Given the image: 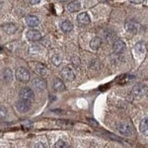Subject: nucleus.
Instances as JSON below:
<instances>
[{"mask_svg": "<svg viewBox=\"0 0 148 148\" xmlns=\"http://www.w3.org/2000/svg\"><path fill=\"white\" fill-rule=\"evenodd\" d=\"M51 62L54 64V65H59L61 63V57L59 54H53L51 56Z\"/></svg>", "mask_w": 148, "mask_h": 148, "instance_id": "obj_22", "label": "nucleus"}, {"mask_svg": "<svg viewBox=\"0 0 148 148\" xmlns=\"http://www.w3.org/2000/svg\"><path fill=\"white\" fill-rule=\"evenodd\" d=\"M15 75L17 80H19L20 82H28L30 80V72L25 67H19L16 70Z\"/></svg>", "mask_w": 148, "mask_h": 148, "instance_id": "obj_1", "label": "nucleus"}, {"mask_svg": "<svg viewBox=\"0 0 148 148\" xmlns=\"http://www.w3.org/2000/svg\"><path fill=\"white\" fill-rule=\"evenodd\" d=\"M16 109L20 113H26L31 109V102L24 101V100H20L16 103Z\"/></svg>", "mask_w": 148, "mask_h": 148, "instance_id": "obj_6", "label": "nucleus"}, {"mask_svg": "<svg viewBox=\"0 0 148 148\" xmlns=\"http://www.w3.org/2000/svg\"><path fill=\"white\" fill-rule=\"evenodd\" d=\"M131 3H142V0H135V1H134V0H131Z\"/></svg>", "mask_w": 148, "mask_h": 148, "instance_id": "obj_26", "label": "nucleus"}, {"mask_svg": "<svg viewBox=\"0 0 148 148\" xmlns=\"http://www.w3.org/2000/svg\"><path fill=\"white\" fill-rule=\"evenodd\" d=\"M31 3H32V4H38V3H40V0H33V1H31Z\"/></svg>", "mask_w": 148, "mask_h": 148, "instance_id": "obj_27", "label": "nucleus"}, {"mask_svg": "<svg viewBox=\"0 0 148 148\" xmlns=\"http://www.w3.org/2000/svg\"><path fill=\"white\" fill-rule=\"evenodd\" d=\"M33 68H34L35 72H37L38 74H40V75H42V76L47 75V69L44 64H42L40 62H36L34 63V67Z\"/></svg>", "mask_w": 148, "mask_h": 148, "instance_id": "obj_10", "label": "nucleus"}, {"mask_svg": "<svg viewBox=\"0 0 148 148\" xmlns=\"http://www.w3.org/2000/svg\"><path fill=\"white\" fill-rule=\"evenodd\" d=\"M20 97L24 101L32 102L35 99V94L30 88H23L20 92Z\"/></svg>", "mask_w": 148, "mask_h": 148, "instance_id": "obj_3", "label": "nucleus"}, {"mask_svg": "<svg viewBox=\"0 0 148 148\" xmlns=\"http://www.w3.org/2000/svg\"><path fill=\"white\" fill-rule=\"evenodd\" d=\"M35 148H47V147H46V145H45L44 143L38 142V143H36V144H35Z\"/></svg>", "mask_w": 148, "mask_h": 148, "instance_id": "obj_25", "label": "nucleus"}, {"mask_svg": "<svg viewBox=\"0 0 148 148\" xmlns=\"http://www.w3.org/2000/svg\"><path fill=\"white\" fill-rule=\"evenodd\" d=\"M134 51H136L138 54H144L145 52H146L147 49H146V46H145L144 42H139L134 46Z\"/></svg>", "mask_w": 148, "mask_h": 148, "instance_id": "obj_18", "label": "nucleus"}, {"mask_svg": "<svg viewBox=\"0 0 148 148\" xmlns=\"http://www.w3.org/2000/svg\"><path fill=\"white\" fill-rule=\"evenodd\" d=\"M53 88L56 91H58V92H63V91H65V89H66L64 83L59 79V78H56V79L53 80Z\"/></svg>", "mask_w": 148, "mask_h": 148, "instance_id": "obj_15", "label": "nucleus"}, {"mask_svg": "<svg viewBox=\"0 0 148 148\" xmlns=\"http://www.w3.org/2000/svg\"><path fill=\"white\" fill-rule=\"evenodd\" d=\"M0 113H1V120H3V119L6 118V116H7V110L4 108L3 106H1V108H0Z\"/></svg>", "mask_w": 148, "mask_h": 148, "instance_id": "obj_24", "label": "nucleus"}, {"mask_svg": "<svg viewBox=\"0 0 148 148\" xmlns=\"http://www.w3.org/2000/svg\"><path fill=\"white\" fill-rule=\"evenodd\" d=\"M125 28L128 32L138 33L140 31V29H141V26H140V24L137 23L136 21L128 20V21H126V23H125Z\"/></svg>", "mask_w": 148, "mask_h": 148, "instance_id": "obj_5", "label": "nucleus"}, {"mask_svg": "<svg viewBox=\"0 0 148 148\" xmlns=\"http://www.w3.org/2000/svg\"><path fill=\"white\" fill-rule=\"evenodd\" d=\"M80 8H81V5L79 2H77V1H72L67 4V10L69 12H77L80 10Z\"/></svg>", "mask_w": 148, "mask_h": 148, "instance_id": "obj_19", "label": "nucleus"}, {"mask_svg": "<svg viewBox=\"0 0 148 148\" xmlns=\"http://www.w3.org/2000/svg\"><path fill=\"white\" fill-rule=\"evenodd\" d=\"M101 44H102V40L100 38H94V39L90 42V47H91V49H98L101 47Z\"/></svg>", "mask_w": 148, "mask_h": 148, "instance_id": "obj_21", "label": "nucleus"}, {"mask_svg": "<svg viewBox=\"0 0 148 148\" xmlns=\"http://www.w3.org/2000/svg\"><path fill=\"white\" fill-rule=\"evenodd\" d=\"M60 28H61V30H62L64 33H68L73 29V25L71 24V22L65 20V21H63V22L60 24Z\"/></svg>", "mask_w": 148, "mask_h": 148, "instance_id": "obj_20", "label": "nucleus"}, {"mask_svg": "<svg viewBox=\"0 0 148 148\" xmlns=\"http://www.w3.org/2000/svg\"><path fill=\"white\" fill-rule=\"evenodd\" d=\"M32 83H33L34 88L36 90H38V91H42V90L47 88V81L45 79H42V78H39V77L35 78Z\"/></svg>", "mask_w": 148, "mask_h": 148, "instance_id": "obj_7", "label": "nucleus"}, {"mask_svg": "<svg viewBox=\"0 0 148 148\" xmlns=\"http://www.w3.org/2000/svg\"><path fill=\"white\" fill-rule=\"evenodd\" d=\"M132 91H133V94L136 95V96H143V95L146 94L147 89H146V86H145L144 84L138 83V84L134 85Z\"/></svg>", "mask_w": 148, "mask_h": 148, "instance_id": "obj_8", "label": "nucleus"}, {"mask_svg": "<svg viewBox=\"0 0 148 148\" xmlns=\"http://www.w3.org/2000/svg\"><path fill=\"white\" fill-rule=\"evenodd\" d=\"M13 80V73H12L11 69L4 68L2 70V81L4 83H10Z\"/></svg>", "mask_w": 148, "mask_h": 148, "instance_id": "obj_9", "label": "nucleus"}, {"mask_svg": "<svg viewBox=\"0 0 148 148\" xmlns=\"http://www.w3.org/2000/svg\"><path fill=\"white\" fill-rule=\"evenodd\" d=\"M2 29H3V31L5 33H7V34H13V33H15L16 31H17L16 26L14 25V24H11V23L4 24V25L2 26Z\"/></svg>", "mask_w": 148, "mask_h": 148, "instance_id": "obj_17", "label": "nucleus"}, {"mask_svg": "<svg viewBox=\"0 0 148 148\" xmlns=\"http://www.w3.org/2000/svg\"><path fill=\"white\" fill-rule=\"evenodd\" d=\"M60 75H61V77L66 81H72L74 80V78H75V73H74L73 69L71 67H69V66H65V67H63L61 69Z\"/></svg>", "mask_w": 148, "mask_h": 148, "instance_id": "obj_2", "label": "nucleus"}, {"mask_svg": "<svg viewBox=\"0 0 148 148\" xmlns=\"http://www.w3.org/2000/svg\"><path fill=\"white\" fill-rule=\"evenodd\" d=\"M56 148H67V144L63 141V140H58L56 143Z\"/></svg>", "mask_w": 148, "mask_h": 148, "instance_id": "obj_23", "label": "nucleus"}, {"mask_svg": "<svg viewBox=\"0 0 148 148\" xmlns=\"http://www.w3.org/2000/svg\"><path fill=\"white\" fill-rule=\"evenodd\" d=\"M77 21L81 25H88L90 23V17L86 12H83L77 16Z\"/></svg>", "mask_w": 148, "mask_h": 148, "instance_id": "obj_13", "label": "nucleus"}, {"mask_svg": "<svg viewBox=\"0 0 148 148\" xmlns=\"http://www.w3.org/2000/svg\"><path fill=\"white\" fill-rule=\"evenodd\" d=\"M114 51L116 52V53H121V52H123V51L125 49V44L123 40H118L114 42Z\"/></svg>", "mask_w": 148, "mask_h": 148, "instance_id": "obj_12", "label": "nucleus"}, {"mask_svg": "<svg viewBox=\"0 0 148 148\" xmlns=\"http://www.w3.org/2000/svg\"><path fill=\"white\" fill-rule=\"evenodd\" d=\"M139 130L142 134L148 136V118L143 119L139 125Z\"/></svg>", "mask_w": 148, "mask_h": 148, "instance_id": "obj_16", "label": "nucleus"}, {"mask_svg": "<svg viewBox=\"0 0 148 148\" xmlns=\"http://www.w3.org/2000/svg\"><path fill=\"white\" fill-rule=\"evenodd\" d=\"M27 39L30 40H39L42 38V34L37 30H30L27 32Z\"/></svg>", "mask_w": 148, "mask_h": 148, "instance_id": "obj_11", "label": "nucleus"}, {"mask_svg": "<svg viewBox=\"0 0 148 148\" xmlns=\"http://www.w3.org/2000/svg\"><path fill=\"white\" fill-rule=\"evenodd\" d=\"M118 130L120 131V133H121L123 135H130L132 133V125L130 123H121L118 125Z\"/></svg>", "mask_w": 148, "mask_h": 148, "instance_id": "obj_4", "label": "nucleus"}, {"mask_svg": "<svg viewBox=\"0 0 148 148\" xmlns=\"http://www.w3.org/2000/svg\"><path fill=\"white\" fill-rule=\"evenodd\" d=\"M39 23H40L39 18L36 17V16L30 15L26 17V24H27L29 27H36V26L39 25Z\"/></svg>", "mask_w": 148, "mask_h": 148, "instance_id": "obj_14", "label": "nucleus"}]
</instances>
